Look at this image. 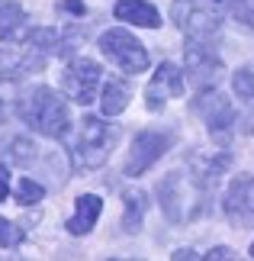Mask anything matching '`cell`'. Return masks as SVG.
Returning a JSON list of instances; mask_svg holds the SVG:
<instances>
[{"label": "cell", "instance_id": "obj_1", "mask_svg": "<svg viewBox=\"0 0 254 261\" xmlns=\"http://www.w3.org/2000/svg\"><path fill=\"white\" fill-rule=\"evenodd\" d=\"M209 190H212L209 180L196 177L193 171H187V174L171 171L158 184V203H161V210H164V216L171 223H190V219L206 213Z\"/></svg>", "mask_w": 254, "mask_h": 261}, {"label": "cell", "instance_id": "obj_2", "mask_svg": "<svg viewBox=\"0 0 254 261\" xmlns=\"http://www.w3.org/2000/svg\"><path fill=\"white\" fill-rule=\"evenodd\" d=\"M23 119L36 133H42L48 139H62L71 126V113L68 103L62 100V94H55L52 87H33L29 97L23 100Z\"/></svg>", "mask_w": 254, "mask_h": 261}, {"label": "cell", "instance_id": "obj_3", "mask_svg": "<svg viewBox=\"0 0 254 261\" xmlns=\"http://www.w3.org/2000/svg\"><path fill=\"white\" fill-rule=\"evenodd\" d=\"M116 142H119V126L106 123L100 116H84L74 139V165L84 168V171L103 168Z\"/></svg>", "mask_w": 254, "mask_h": 261}, {"label": "cell", "instance_id": "obj_4", "mask_svg": "<svg viewBox=\"0 0 254 261\" xmlns=\"http://www.w3.org/2000/svg\"><path fill=\"white\" fill-rule=\"evenodd\" d=\"M171 16H174V23L180 26V33H184L190 42L212 45L219 39L222 19H219L216 10L209 7V0H174Z\"/></svg>", "mask_w": 254, "mask_h": 261}, {"label": "cell", "instance_id": "obj_5", "mask_svg": "<svg viewBox=\"0 0 254 261\" xmlns=\"http://www.w3.org/2000/svg\"><path fill=\"white\" fill-rule=\"evenodd\" d=\"M100 52H103L109 62H116L126 74H142L148 68V52L145 45L138 42L129 29L116 26V29H106L100 36Z\"/></svg>", "mask_w": 254, "mask_h": 261}, {"label": "cell", "instance_id": "obj_6", "mask_svg": "<svg viewBox=\"0 0 254 261\" xmlns=\"http://www.w3.org/2000/svg\"><path fill=\"white\" fill-rule=\"evenodd\" d=\"M193 113H196L203 123H206L209 136L216 139H225L232 129H235V110H232V100H225V94L219 90H200V97L193 100Z\"/></svg>", "mask_w": 254, "mask_h": 261}, {"label": "cell", "instance_id": "obj_7", "mask_svg": "<svg viewBox=\"0 0 254 261\" xmlns=\"http://www.w3.org/2000/svg\"><path fill=\"white\" fill-rule=\"evenodd\" d=\"M171 133H158V129H142V133L132 139L129 158H126V174L138 177L145 174L151 165H158V158H164V152L171 148Z\"/></svg>", "mask_w": 254, "mask_h": 261}, {"label": "cell", "instance_id": "obj_8", "mask_svg": "<svg viewBox=\"0 0 254 261\" xmlns=\"http://www.w3.org/2000/svg\"><path fill=\"white\" fill-rule=\"evenodd\" d=\"M100 77H103V71H100L97 62H90V58H74V62L65 68V90H68V97L74 100V103H80V107L94 103Z\"/></svg>", "mask_w": 254, "mask_h": 261}, {"label": "cell", "instance_id": "obj_9", "mask_svg": "<svg viewBox=\"0 0 254 261\" xmlns=\"http://www.w3.org/2000/svg\"><path fill=\"white\" fill-rule=\"evenodd\" d=\"M184 68H187L190 81L196 84L200 90H203V87H212V84L219 81V74H222L219 55L212 52L209 45L190 42V39H187V48H184Z\"/></svg>", "mask_w": 254, "mask_h": 261}, {"label": "cell", "instance_id": "obj_10", "mask_svg": "<svg viewBox=\"0 0 254 261\" xmlns=\"http://www.w3.org/2000/svg\"><path fill=\"white\" fill-rule=\"evenodd\" d=\"M225 216L232 226L248 229L254 226V177L238 174L225 190Z\"/></svg>", "mask_w": 254, "mask_h": 261}, {"label": "cell", "instance_id": "obj_11", "mask_svg": "<svg viewBox=\"0 0 254 261\" xmlns=\"http://www.w3.org/2000/svg\"><path fill=\"white\" fill-rule=\"evenodd\" d=\"M180 94H184V71H180L177 65H171V62L158 65V74L151 77V84L145 90L148 110L151 113H161L164 103H167V97H180Z\"/></svg>", "mask_w": 254, "mask_h": 261}, {"label": "cell", "instance_id": "obj_12", "mask_svg": "<svg viewBox=\"0 0 254 261\" xmlns=\"http://www.w3.org/2000/svg\"><path fill=\"white\" fill-rule=\"evenodd\" d=\"M29 13L23 7L16 4V0H0V39L10 45H16V42H26V36H29Z\"/></svg>", "mask_w": 254, "mask_h": 261}, {"label": "cell", "instance_id": "obj_13", "mask_svg": "<svg viewBox=\"0 0 254 261\" xmlns=\"http://www.w3.org/2000/svg\"><path fill=\"white\" fill-rule=\"evenodd\" d=\"M45 58L36 55L33 48L29 52H10V48H0V81H16L29 71H42Z\"/></svg>", "mask_w": 254, "mask_h": 261}, {"label": "cell", "instance_id": "obj_14", "mask_svg": "<svg viewBox=\"0 0 254 261\" xmlns=\"http://www.w3.org/2000/svg\"><path fill=\"white\" fill-rule=\"evenodd\" d=\"M113 13H116V19L132 23V26H142V29H158L161 26L158 7H151L148 0H116Z\"/></svg>", "mask_w": 254, "mask_h": 261}, {"label": "cell", "instance_id": "obj_15", "mask_svg": "<svg viewBox=\"0 0 254 261\" xmlns=\"http://www.w3.org/2000/svg\"><path fill=\"white\" fill-rule=\"evenodd\" d=\"M100 213H103V200H100L97 194H80L77 206H74V216L68 219V232L71 236H87L90 229L97 226Z\"/></svg>", "mask_w": 254, "mask_h": 261}, {"label": "cell", "instance_id": "obj_16", "mask_svg": "<svg viewBox=\"0 0 254 261\" xmlns=\"http://www.w3.org/2000/svg\"><path fill=\"white\" fill-rule=\"evenodd\" d=\"M129 107V84L123 77H106L103 94H100V110L103 116H119Z\"/></svg>", "mask_w": 254, "mask_h": 261}, {"label": "cell", "instance_id": "obj_17", "mask_svg": "<svg viewBox=\"0 0 254 261\" xmlns=\"http://www.w3.org/2000/svg\"><path fill=\"white\" fill-rule=\"evenodd\" d=\"M123 203H126V216H123V229L126 232H138L142 216H145V194L138 187H126L123 190Z\"/></svg>", "mask_w": 254, "mask_h": 261}, {"label": "cell", "instance_id": "obj_18", "mask_svg": "<svg viewBox=\"0 0 254 261\" xmlns=\"http://www.w3.org/2000/svg\"><path fill=\"white\" fill-rule=\"evenodd\" d=\"M229 168V155H190V171L196 174V177H203V180H216L222 171Z\"/></svg>", "mask_w": 254, "mask_h": 261}, {"label": "cell", "instance_id": "obj_19", "mask_svg": "<svg viewBox=\"0 0 254 261\" xmlns=\"http://www.w3.org/2000/svg\"><path fill=\"white\" fill-rule=\"evenodd\" d=\"M36 152H39V148L29 142V139H13V142H10V162L19 165V168L33 165L36 162Z\"/></svg>", "mask_w": 254, "mask_h": 261}, {"label": "cell", "instance_id": "obj_20", "mask_svg": "<svg viewBox=\"0 0 254 261\" xmlns=\"http://www.w3.org/2000/svg\"><path fill=\"white\" fill-rule=\"evenodd\" d=\"M13 197H16V203L29 206V203H39V200L45 197V187H42V184H36V180H29V177H23V180L16 184Z\"/></svg>", "mask_w": 254, "mask_h": 261}, {"label": "cell", "instance_id": "obj_21", "mask_svg": "<svg viewBox=\"0 0 254 261\" xmlns=\"http://www.w3.org/2000/svg\"><path fill=\"white\" fill-rule=\"evenodd\" d=\"M23 239H26V229H19L16 223L0 216V248H16L23 245Z\"/></svg>", "mask_w": 254, "mask_h": 261}, {"label": "cell", "instance_id": "obj_22", "mask_svg": "<svg viewBox=\"0 0 254 261\" xmlns=\"http://www.w3.org/2000/svg\"><path fill=\"white\" fill-rule=\"evenodd\" d=\"M232 87H235V94L245 100H254V74L248 71V68H238L235 74H232Z\"/></svg>", "mask_w": 254, "mask_h": 261}, {"label": "cell", "instance_id": "obj_23", "mask_svg": "<svg viewBox=\"0 0 254 261\" xmlns=\"http://www.w3.org/2000/svg\"><path fill=\"white\" fill-rule=\"evenodd\" d=\"M232 16L245 29H254V0H232Z\"/></svg>", "mask_w": 254, "mask_h": 261}, {"label": "cell", "instance_id": "obj_24", "mask_svg": "<svg viewBox=\"0 0 254 261\" xmlns=\"http://www.w3.org/2000/svg\"><path fill=\"white\" fill-rule=\"evenodd\" d=\"M206 258H209V261H225V258H235V252H232V248H222V245H219V248H212Z\"/></svg>", "mask_w": 254, "mask_h": 261}, {"label": "cell", "instance_id": "obj_25", "mask_svg": "<svg viewBox=\"0 0 254 261\" xmlns=\"http://www.w3.org/2000/svg\"><path fill=\"white\" fill-rule=\"evenodd\" d=\"M10 194V171L4 165H0V203H4V197Z\"/></svg>", "mask_w": 254, "mask_h": 261}, {"label": "cell", "instance_id": "obj_26", "mask_svg": "<svg viewBox=\"0 0 254 261\" xmlns=\"http://www.w3.org/2000/svg\"><path fill=\"white\" fill-rule=\"evenodd\" d=\"M62 10H71V13H77V16H84V4L80 0H65Z\"/></svg>", "mask_w": 254, "mask_h": 261}, {"label": "cell", "instance_id": "obj_27", "mask_svg": "<svg viewBox=\"0 0 254 261\" xmlns=\"http://www.w3.org/2000/svg\"><path fill=\"white\" fill-rule=\"evenodd\" d=\"M171 258H174V261H180V258H196V252H190V248H180V252H174Z\"/></svg>", "mask_w": 254, "mask_h": 261}, {"label": "cell", "instance_id": "obj_28", "mask_svg": "<svg viewBox=\"0 0 254 261\" xmlns=\"http://www.w3.org/2000/svg\"><path fill=\"white\" fill-rule=\"evenodd\" d=\"M251 258H254V242H251Z\"/></svg>", "mask_w": 254, "mask_h": 261}, {"label": "cell", "instance_id": "obj_29", "mask_svg": "<svg viewBox=\"0 0 254 261\" xmlns=\"http://www.w3.org/2000/svg\"><path fill=\"white\" fill-rule=\"evenodd\" d=\"M0 110H4V100H0Z\"/></svg>", "mask_w": 254, "mask_h": 261}]
</instances>
